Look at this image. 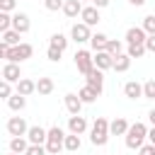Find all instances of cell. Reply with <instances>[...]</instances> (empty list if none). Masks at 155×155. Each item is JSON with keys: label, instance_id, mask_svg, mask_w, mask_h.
<instances>
[{"label": "cell", "instance_id": "obj_30", "mask_svg": "<svg viewBox=\"0 0 155 155\" xmlns=\"http://www.w3.org/2000/svg\"><path fill=\"white\" fill-rule=\"evenodd\" d=\"M80 136H75V133H68L65 136V150L68 153H75V150H80Z\"/></svg>", "mask_w": 155, "mask_h": 155}, {"label": "cell", "instance_id": "obj_15", "mask_svg": "<svg viewBox=\"0 0 155 155\" xmlns=\"http://www.w3.org/2000/svg\"><path fill=\"white\" fill-rule=\"evenodd\" d=\"M65 109L70 111V116H78L80 109H82V99H80L75 92H68V94H65Z\"/></svg>", "mask_w": 155, "mask_h": 155}, {"label": "cell", "instance_id": "obj_1", "mask_svg": "<svg viewBox=\"0 0 155 155\" xmlns=\"http://www.w3.org/2000/svg\"><path fill=\"white\" fill-rule=\"evenodd\" d=\"M145 140H148V126L140 124V121L131 124V128H128V133H126V148L140 150V148L145 145Z\"/></svg>", "mask_w": 155, "mask_h": 155}, {"label": "cell", "instance_id": "obj_37", "mask_svg": "<svg viewBox=\"0 0 155 155\" xmlns=\"http://www.w3.org/2000/svg\"><path fill=\"white\" fill-rule=\"evenodd\" d=\"M44 5H46V10H51V12H56V10H63V5H65V0H44Z\"/></svg>", "mask_w": 155, "mask_h": 155}, {"label": "cell", "instance_id": "obj_38", "mask_svg": "<svg viewBox=\"0 0 155 155\" xmlns=\"http://www.w3.org/2000/svg\"><path fill=\"white\" fill-rule=\"evenodd\" d=\"M17 7V0H0V12H12Z\"/></svg>", "mask_w": 155, "mask_h": 155}, {"label": "cell", "instance_id": "obj_43", "mask_svg": "<svg viewBox=\"0 0 155 155\" xmlns=\"http://www.w3.org/2000/svg\"><path fill=\"white\" fill-rule=\"evenodd\" d=\"M92 5L99 10V7H107V5H109V0H92Z\"/></svg>", "mask_w": 155, "mask_h": 155}, {"label": "cell", "instance_id": "obj_28", "mask_svg": "<svg viewBox=\"0 0 155 155\" xmlns=\"http://www.w3.org/2000/svg\"><path fill=\"white\" fill-rule=\"evenodd\" d=\"M19 31H15V29H7V31H2V41L7 44V46H17V44H22L19 41Z\"/></svg>", "mask_w": 155, "mask_h": 155}, {"label": "cell", "instance_id": "obj_14", "mask_svg": "<svg viewBox=\"0 0 155 155\" xmlns=\"http://www.w3.org/2000/svg\"><path fill=\"white\" fill-rule=\"evenodd\" d=\"M68 131L70 133H75V136H82L85 131H87V121H85V116H70L68 119Z\"/></svg>", "mask_w": 155, "mask_h": 155}, {"label": "cell", "instance_id": "obj_16", "mask_svg": "<svg viewBox=\"0 0 155 155\" xmlns=\"http://www.w3.org/2000/svg\"><path fill=\"white\" fill-rule=\"evenodd\" d=\"M87 85L92 87V90H97L99 94H102V87H104V73L99 70V68H94L90 75H87Z\"/></svg>", "mask_w": 155, "mask_h": 155}, {"label": "cell", "instance_id": "obj_24", "mask_svg": "<svg viewBox=\"0 0 155 155\" xmlns=\"http://www.w3.org/2000/svg\"><path fill=\"white\" fill-rule=\"evenodd\" d=\"M7 107H10L12 111H22V109L27 107V97H24V94H19V92H15V94L7 99Z\"/></svg>", "mask_w": 155, "mask_h": 155}, {"label": "cell", "instance_id": "obj_47", "mask_svg": "<svg viewBox=\"0 0 155 155\" xmlns=\"http://www.w3.org/2000/svg\"><path fill=\"white\" fill-rule=\"evenodd\" d=\"M10 155H17V153H10Z\"/></svg>", "mask_w": 155, "mask_h": 155}, {"label": "cell", "instance_id": "obj_8", "mask_svg": "<svg viewBox=\"0 0 155 155\" xmlns=\"http://www.w3.org/2000/svg\"><path fill=\"white\" fill-rule=\"evenodd\" d=\"M70 36H73V41H78V44H85V41H90V39H92V34H90V27H87L85 22H78V24H73V29H70Z\"/></svg>", "mask_w": 155, "mask_h": 155}, {"label": "cell", "instance_id": "obj_21", "mask_svg": "<svg viewBox=\"0 0 155 155\" xmlns=\"http://www.w3.org/2000/svg\"><path fill=\"white\" fill-rule=\"evenodd\" d=\"M107 44H109V36L107 34H99V31L92 34V39H90V46L94 48V53L97 51H107Z\"/></svg>", "mask_w": 155, "mask_h": 155}, {"label": "cell", "instance_id": "obj_10", "mask_svg": "<svg viewBox=\"0 0 155 155\" xmlns=\"http://www.w3.org/2000/svg\"><path fill=\"white\" fill-rule=\"evenodd\" d=\"M2 80L5 82H19L22 80V73H19V63H5L2 65Z\"/></svg>", "mask_w": 155, "mask_h": 155}, {"label": "cell", "instance_id": "obj_5", "mask_svg": "<svg viewBox=\"0 0 155 155\" xmlns=\"http://www.w3.org/2000/svg\"><path fill=\"white\" fill-rule=\"evenodd\" d=\"M34 53V46L31 44H17V46H10V56H7V63H22L27 58H31Z\"/></svg>", "mask_w": 155, "mask_h": 155}, {"label": "cell", "instance_id": "obj_3", "mask_svg": "<svg viewBox=\"0 0 155 155\" xmlns=\"http://www.w3.org/2000/svg\"><path fill=\"white\" fill-rule=\"evenodd\" d=\"M63 148H65V133H63V128L56 124V126H51V128H48L46 150H48V155H58Z\"/></svg>", "mask_w": 155, "mask_h": 155}, {"label": "cell", "instance_id": "obj_13", "mask_svg": "<svg viewBox=\"0 0 155 155\" xmlns=\"http://www.w3.org/2000/svg\"><path fill=\"white\" fill-rule=\"evenodd\" d=\"M128 128H131V124H128L124 116H116L114 121H109V133H111V136H126Z\"/></svg>", "mask_w": 155, "mask_h": 155}, {"label": "cell", "instance_id": "obj_20", "mask_svg": "<svg viewBox=\"0 0 155 155\" xmlns=\"http://www.w3.org/2000/svg\"><path fill=\"white\" fill-rule=\"evenodd\" d=\"M29 140H24V136L22 138H12L10 140V153H17V155H27V150H29Z\"/></svg>", "mask_w": 155, "mask_h": 155}, {"label": "cell", "instance_id": "obj_42", "mask_svg": "<svg viewBox=\"0 0 155 155\" xmlns=\"http://www.w3.org/2000/svg\"><path fill=\"white\" fill-rule=\"evenodd\" d=\"M7 56H10V46H7L5 41H0V58H5V61H7Z\"/></svg>", "mask_w": 155, "mask_h": 155}, {"label": "cell", "instance_id": "obj_41", "mask_svg": "<svg viewBox=\"0 0 155 155\" xmlns=\"http://www.w3.org/2000/svg\"><path fill=\"white\" fill-rule=\"evenodd\" d=\"M145 51H153V53H155V34H150V36L145 39Z\"/></svg>", "mask_w": 155, "mask_h": 155}, {"label": "cell", "instance_id": "obj_18", "mask_svg": "<svg viewBox=\"0 0 155 155\" xmlns=\"http://www.w3.org/2000/svg\"><path fill=\"white\" fill-rule=\"evenodd\" d=\"M124 94H126L128 99H138V97H143V85L136 82V80H128V82L124 85Z\"/></svg>", "mask_w": 155, "mask_h": 155}, {"label": "cell", "instance_id": "obj_25", "mask_svg": "<svg viewBox=\"0 0 155 155\" xmlns=\"http://www.w3.org/2000/svg\"><path fill=\"white\" fill-rule=\"evenodd\" d=\"M128 68H131V56L128 53H121V56L114 58V70L116 73H126Z\"/></svg>", "mask_w": 155, "mask_h": 155}, {"label": "cell", "instance_id": "obj_31", "mask_svg": "<svg viewBox=\"0 0 155 155\" xmlns=\"http://www.w3.org/2000/svg\"><path fill=\"white\" fill-rule=\"evenodd\" d=\"M12 29V15L10 12H0V34Z\"/></svg>", "mask_w": 155, "mask_h": 155}, {"label": "cell", "instance_id": "obj_45", "mask_svg": "<svg viewBox=\"0 0 155 155\" xmlns=\"http://www.w3.org/2000/svg\"><path fill=\"white\" fill-rule=\"evenodd\" d=\"M128 2H131L133 7H143V5H145V0H128Z\"/></svg>", "mask_w": 155, "mask_h": 155}, {"label": "cell", "instance_id": "obj_22", "mask_svg": "<svg viewBox=\"0 0 155 155\" xmlns=\"http://www.w3.org/2000/svg\"><path fill=\"white\" fill-rule=\"evenodd\" d=\"M17 92H19V94H24V97H29V94H34V92H36V82H34V80H29V78H22V80L17 82Z\"/></svg>", "mask_w": 155, "mask_h": 155}, {"label": "cell", "instance_id": "obj_39", "mask_svg": "<svg viewBox=\"0 0 155 155\" xmlns=\"http://www.w3.org/2000/svg\"><path fill=\"white\" fill-rule=\"evenodd\" d=\"M48 150H46V145H29V150H27V155H46Z\"/></svg>", "mask_w": 155, "mask_h": 155}, {"label": "cell", "instance_id": "obj_7", "mask_svg": "<svg viewBox=\"0 0 155 155\" xmlns=\"http://www.w3.org/2000/svg\"><path fill=\"white\" fill-rule=\"evenodd\" d=\"M145 39H148V34H145L143 27H131L126 31V44L128 46H145Z\"/></svg>", "mask_w": 155, "mask_h": 155}, {"label": "cell", "instance_id": "obj_40", "mask_svg": "<svg viewBox=\"0 0 155 155\" xmlns=\"http://www.w3.org/2000/svg\"><path fill=\"white\" fill-rule=\"evenodd\" d=\"M138 155H155V145H153V143H145V145L140 148Z\"/></svg>", "mask_w": 155, "mask_h": 155}, {"label": "cell", "instance_id": "obj_36", "mask_svg": "<svg viewBox=\"0 0 155 155\" xmlns=\"http://www.w3.org/2000/svg\"><path fill=\"white\" fill-rule=\"evenodd\" d=\"M0 97L2 99H10L12 97V82H5V80L0 82Z\"/></svg>", "mask_w": 155, "mask_h": 155}, {"label": "cell", "instance_id": "obj_26", "mask_svg": "<svg viewBox=\"0 0 155 155\" xmlns=\"http://www.w3.org/2000/svg\"><path fill=\"white\" fill-rule=\"evenodd\" d=\"M36 92L44 94V97L51 94V92H53V80H51V78H39V80H36Z\"/></svg>", "mask_w": 155, "mask_h": 155}, {"label": "cell", "instance_id": "obj_4", "mask_svg": "<svg viewBox=\"0 0 155 155\" xmlns=\"http://www.w3.org/2000/svg\"><path fill=\"white\" fill-rule=\"evenodd\" d=\"M75 68H78V73H82L85 78L94 70V56L90 53V51H85V48H80V51H75Z\"/></svg>", "mask_w": 155, "mask_h": 155}, {"label": "cell", "instance_id": "obj_29", "mask_svg": "<svg viewBox=\"0 0 155 155\" xmlns=\"http://www.w3.org/2000/svg\"><path fill=\"white\" fill-rule=\"evenodd\" d=\"M107 51H109L114 58H116V56H121V53H126V51H124V41H119V39H109Z\"/></svg>", "mask_w": 155, "mask_h": 155}, {"label": "cell", "instance_id": "obj_32", "mask_svg": "<svg viewBox=\"0 0 155 155\" xmlns=\"http://www.w3.org/2000/svg\"><path fill=\"white\" fill-rule=\"evenodd\" d=\"M143 29H145V34H148V36H150V34H155V15L143 17Z\"/></svg>", "mask_w": 155, "mask_h": 155}, {"label": "cell", "instance_id": "obj_35", "mask_svg": "<svg viewBox=\"0 0 155 155\" xmlns=\"http://www.w3.org/2000/svg\"><path fill=\"white\" fill-rule=\"evenodd\" d=\"M61 56H63V51H61V48H53V46H48V48H46V58H48V61H53V63H56V61H61Z\"/></svg>", "mask_w": 155, "mask_h": 155}, {"label": "cell", "instance_id": "obj_9", "mask_svg": "<svg viewBox=\"0 0 155 155\" xmlns=\"http://www.w3.org/2000/svg\"><path fill=\"white\" fill-rule=\"evenodd\" d=\"M46 138H48V131L41 128V126H29V133H27V140L31 145H46Z\"/></svg>", "mask_w": 155, "mask_h": 155}, {"label": "cell", "instance_id": "obj_46", "mask_svg": "<svg viewBox=\"0 0 155 155\" xmlns=\"http://www.w3.org/2000/svg\"><path fill=\"white\" fill-rule=\"evenodd\" d=\"M148 119H150V124L155 126V109H150V111H148Z\"/></svg>", "mask_w": 155, "mask_h": 155}, {"label": "cell", "instance_id": "obj_19", "mask_svg": "<svg viewBox=\"0 0 155 155\" xmlns=\"http://www.w3.org/2000/svg\"><path fill=\"white\" fill-rule=\"evenodd\" d=\"M82 2L80 0H65V5H63V15L65 17H78V15H82Z\"/></svg>", "mask_w": 155, "mask_h": 155}, {"label": "cell", "instance_id": "obj_12", "mask_svg": "<svg viewBox=\"0 0 155 155\" xmlns=\"http://www.w3.org/2000/svg\"><path fill=\"white\" fill-rule=\"evenodd\" d=\"M94 68H99V70L114 68V56H111L109 51H97V53H94Z\"/></svg>", "mask_w": 155, "mask_h": 155}, {"label": "cell", "instance_id": "obj_6", "mask_svg": "<svg viewBox=\"0 0 155 155\" xmlns=\"http://www.w3.org/2000/svg\"><path fill=\"white\" fill-rule=\"evenodd\" d=\"M7 133H10L12 138H22V136L29 133V126H27V121H24L22 116H12V119L7 121Z\"/></svg>", "mask_w": 155, "mask_h": 155}, {"label": "cell", "instance_id": "obj_33", "mask_svg": "<svg viewBox=\"0 0 155 155\" xmlns=\"http://www.w3.org/2000/svg\"><path fill=\"white\" fill-rule=\"evenodd\" d=\"M143 97L145 99H155V80H148L143 85Z\"/></svg>", "mask_w": 155, "mask_h": 155}, {"label": "cell", "instance_id": "obj_44", "mask_svg": "<svg viewBox=\"0 0 155 155\" xmlns=\"http://www.w3.org/2000/svg\"><path fill=\"white\" fill-rule=\"evenodd\" d=\"M148 143H153V145H155V126L148 131Z\"/></svg>", "mask_w": 155, "mask_h": 155}, {"label": "cell", "instance_id": "obj_23", "mask_svg": "<svg viewBox=\"0 0 155 155\" xmlns=\"http://www.w3.org/2000/svg\"><path fill=\"white\" fill-rule=\"evenodd\" d=\"M78 97L82 99V104H92V102L99 97V92H97V90H92L90 85H85V87H80V90H78Z\"/></svg>", "mask_w": 155, "mask_h": 155}, {"label": "cell", "instance_id": "obj_27", "mask_svg": "<svg viewBox=\"0 0 155 155\" xmlns=\"http://www.w3.org/2000/svg\"><path fill=\"white\" fill-rule=\"evenodd\" d=\"M48 46H53V48H61V51H65L68 48V39L61 34V31H56V34H51V41H48Z\"/></svg>", "mask_w": 155, "mask_h": 155}, {"label": "cell", "instance_id": "obj_48", "mask_svg": "<svg viewBox=\"0 0 155 155\" xmlns=\"http://www.w3.org/2000/svg\"><path fill=\"white\" fill-rule=\"evenodd\" d=\"M80 2H85V0H80Z\"/></svg>", "mask_w": 155, "mask_h": 155}, {"label": "cell", "instance_id": "obj_17", "mask_svg": "<svg viewBox=\"0 0 155 155\" xmlns=\"http://www.w3.org/2000/svg\"><path fill=\"white\" fill-rule=\"evenodd\" d=\"M80 17H82V22H85L87 27H94V24H97V22L102 19V17H99V10H97L94 5H90V7H85Z\"/></svg>", "mask_w": 155, "mask_h": 155}, {"label": "cell", "instance_id": "obj_34", "mask_svg": "<svg viewBox=\"0 0 155 155\" xmlns=\"http://www.w3.org/2000/svg\"><path fill=\"white\" fill-rule=\"evenodd\" d=\"M126 53H128L131 58H143V53H145V46H128V48H126Z\"/></svg>", "mask_w": 155, "mask_h": 155}, {"label": "cell", "instance_id": "obj_11", "mask_svg": "<svg viewBox=\"0 0 155 155\" xmlns=\"http://www.w3.org/2000/svg\"><path fill=\"white\" fill-rule=\"evenodd\" d=\"M29 27H31V22H29V17H27L24 12H15V15H12V29H15V31L27 34Z\"/></svg>", "mask_w": 155, "mask_h": 155}, {"label": "cell", "instance_id": "obj_2", "mask_svg": "<svg viewBox=\"0 0 155 155\" xmlns=\"http://www.w3.org/2000/svg\"><path fill=\"white\" fill-rule=\"evenodd\" d=\"M109 136H111V133H109V121H107L104 116H97L94 124H92V131H90L92 145H107Z\"/></svg>", "mask_w": 155, "mask_h": 155}]
</instances>
